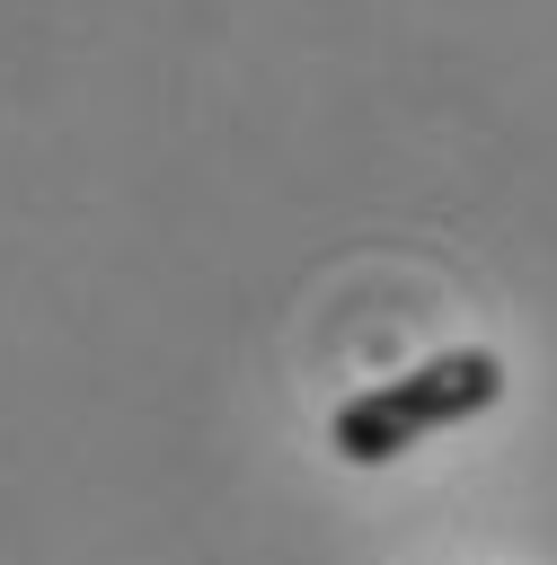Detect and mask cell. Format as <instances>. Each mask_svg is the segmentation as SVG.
Listing matches in <instances>:
<instances>
[{"label":"cell","mask_w":557,"mask_h":565,"mask_svg":"<svg viewBox=\"0 0 557 565\" xmlns=\"http://www.w3.org/2000/svg\"><path fill=\"white\" fill-rule=\"evenodd\" d=\"M495 397H504V362H495L486 344H451V353L416 362L407 380L345 397V406L327 415V441H336V459L380 468V459H407L416 441H433V433H451V424L486 415Z\"/></svg>","instance_id":"6da1fadb"}]
</instances>
